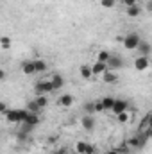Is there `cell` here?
Instances as JSON below:
<instances>
[{"label":"cell","instance_id":"cell-35","mask_svg":"<svg viewBox=\"0 0 152 154\" xmlns=\"http://www.w3.org/2000/svg\"><path fill=\"white\" fill-rule=\"evenodd\" d=\"M7 109H9V106H7V104H5L4 100H0V115H4V113H5Z\"/></svg>","mask_w":152,"mask_h":154},{"label":"cell","instance_id":"cell-22","mask_svg":"<svg viewBox=\"0 0 152 154\" xmlns=\"http://www.w3.org/2000/svg\"><path fill=\"white\" fill-rule=\"evenodd\" d=\"M11 45H13V41H11L9 36H2V38H0V48H2V50H9Z\"/></svg>","mask_w":152,"mask_h":154},{"label":"cell","instance_id":"cell-15","mask_svg":"<svg viewBox=\"0 0 152 154\" xmlns=\"http://www.w3.org/2000/svg\"><path fill=\"white\" fill-rule=\"evenodd\" d=\"M102 81H104L106 84H113V82L118 81V74L113 72V70H106V72L102 74Z\"/></svg>","mask_w":152,"mask_h":154},{"label":"cell","instance_id":"cell-29","mask_svg":"<svg viewBox=\"0 0 152 154\" xmlns=\"http://www.w3.org/2000/svg\"><path fill=\"white\" fill-rule=\"evenodd\" d=\"M116 118H118V122H120V124H125V122H129V118H131V116H129L127 111H123V113H118Z\"/></svg>","mask_w":152,"mask_h":154},{"label":"cell","instance_id":"cell-5","mask_svg":"<svg viewBox=\"0 0 152 154\" xmlns=\"http://www.w3.org/2000/svg\"><path fill=\"white\" fill-rule=\"evenodd\" d=\"M81 125L86 129V131H95V127H97V120H95V115H84L81 118Z\"/></svg>","mask_w":152,"mask_h":154},{"label":"cell","instance_id":"cell-18","mask_svg":"<svg viewBox=\"0 0 152 154\" xmlns=\"http://www.w3.org/2000/svg\"><path fill=\"white\" fill-rule=\"evenodd\" d=\"M22 72H23L25 75H34V65H32L31 59H27V61L22 63Z\"/></svg>","mask_w":152,"mask_h":154},{"label":"cell","instance_id":"cell-20","mask_svg":"<svg viewBox=\"0 0 152 154\" xmlns=\"http://www.w3.org/2000/svg\"><path fill=\"white\" fill-rule=\"evenodd\" d=\"M34 100H36V104H38L39 109H43V108L48 106V97H47V95H36Z\"/></svg>","mask_w":152,"mask_h":154},{"label":"cell","instance_id":"cell-9","mask_svg":"<svg viewBox=\"0 0 152 154\" xmlns=\"http://www.w3.org/2000/svg\"><path fill=\"white\" fill-rule=\"evenodd\" d=\"M136 50H138V56H150V52H152V45L149 43V41H140L138 43V47H136Z\"/></svg>","mask_w":152,"mask_h":154},{"label":"cell","instance_id":"cell-4","mask_svg":"<svg viewBox=\"0 0 152 154\" xmlns=\"http://www.w3.org/2000/svg\"><path fill=\"white\" fill-rule=\"evenodd\" d=\"M123 59L120 57V56H114V54H111L109 56V59L106 61V66H108V70H113V72H116V70H120V68H123Z\"/></svg>","mask_w":152,"mask_h":154},{"label":"cell","instance_id":"cell-26","mask_svg":"<svg viewBox=\"0 0 152 154\" xmlns=\"http://www.w3.org/2000/svg\"><path fill=\"white\" fill-rule=\"evenodd\" d=\"M114 149H116V152H118V154H127V152H131V147H129V145H127L125 142L118 143V145H116Z\"/></svg>","mask_w":152,"mask_h":154},{"label":"cell","instance_id":"cell-2","mask_svg":"<svg viewBox=\"0 0 152 154\" xmlns=\"http://www.w3.org/2000/svg\"><path fill=\"white\" fill-rule=\"evenodd\" d=\"M52 91H56V90H54V86L48 79H41L34 84V93L36 95H47V93H52Z\"/></svg>","mask_w":152,"mask_h":154},{"label":"cell","instance_id":"cell-21","mask_svg":"<svg viewBox=\"0 0 152 154\" xmlns=\"http://www.w3.org/2000/svg\"><path fill=\"white\" fill-rule=\"evenodd\" d=\"M109 56H111L109 50H104V48H102V50H99V54H97V61H99V63H106V61L109 59Z\"/></svg>","mask_w":152,"mask_h":154},{"label":"cell","instance_id":"cell-10","mask_svg":"<svg viewBox=\"0 0 152 154\" xmlns=\"http://www.w3.org/2000/svg\"><path fill=\"white\" fill-rule=\"evenodd\" d=\"M48 81L52 82V86H54V90H61V88L65 86V77H63V75H59V74H52Z\"/></svg>","mask_w":152,"mask_h":154},{"label":"cell","instance_id":"cell-36","mask_svg":"<svg viewBox=\"0 0 152 154\" xmlns=\"http://www.w3.org/2000/svg\"><path fill=\"white\" fill-rule=\"evenodd\" d=\"M97 151V147L95 145H91V143H88V149H86V154H95Z\"/></svg>","mask_w":152,"mask_h":154},{"label":"cell","instance_id":"cell-16","mask_svg":"<svg viewBox=\"0 0 152 154\" xmlns=\"http://www.w3.org/2000/svg\"><path fill=\"white\" fill-rule=\"evenodd\" d=\"M152 127V115L150 113H147V115L141 118V122H140V125H138V133H141V131H145V129H149Z\"/></svg>","mask_w":152,"mask_h":154},{"label":"cell","instance_id":"cell-37","mask_svg":"<svg viewBox=\"0 0 152 154\" xmlns=\"http://www.w3.org/2000/svg\"><path fill=\"white\" fill-rule=\"evenodd\" d=\"M47 142H48V143H56V142H57V136H48Z\"/></svg>","mask_w":152,"mask_h":154},{"label":"cell","instance_id":"cell-30","mask_svg":"<svg viewBox=\"0 0 152 154\" xmlns=\"http://www.w3.org/2000/svg\"><path fill=\"white\" fill-rule=\"evenodd\" d=\"M114 4H116V0H100V5H102V7H106V9L114 7Z\"/></svg>","mask_w":152,"mask_h":154},{"label":"cell","instance_id":"cell-38","mask_svg":"<svg viewBox=\"0 0 152 154\" xmlns=\"http://www.w3.org/2000/svg\"><path fill=\"white\" fill-rule=\"evenodd\" d=\"M5 72H4V70H2V68H0V82H2V81H5Z\"/></svg>","mask_w":152,"mask_h":154},{"label":"cell","instance_id":"cell-31","mask_svg":"<svg viewBox=\"0 0 152 154\" xmlns=\"http://www.w3.org/2000/svg\"><path fill=\"white\" fill-rule=\"evenodd\" d=\"M34 129H36V127H32V125H27V124H22V129H20V131H23V133H29V134H31V133H32Z\"/></svg>","mask_w":152,"mask_h":154},{"label":"cell","instance_id":"cell-33","mask_svg":"<svg viewBox=\"0 0 152 154\" xmlns=\"http://www.w3.org/2000/svg\"><path fill=\"white\" fill-rule=\"evenodd\" d=\"M120 4H122V5H125V7H131V5L138 4V0H120Z\"/></svg>","mask_w":152,"mask_h":154},{"label":"cell","instance_id":"cell-13","mask_svg":"<svg viewBox=\"0 0 152 154\" xmlns=\"http://www.w3.org/2000/svg\"><path fill=\"white\" fill-rule=\"evenodd\" d=\"M90 68H91V74H93L95 77H97V75H102V74H104V72L108 70L106 63H99V61H95V63H93V65H91Z\"/></svg>","mask_w":152,"mask_h":154},{"label":"cell","instance_id":"cell-27","mask_svg":"<svg viewBox=\"0 0 152 154\" xmlns=\"http://www.w3.org/2000/svg\"><path fill=\"white\" fill-rule=\"evenodd\" d=\"M82 109L86 111V115H95V102H86Z\"/></svg>","mask_w":152,"mask_h":154},{"label":"cell","instance_id":"cell-24","mask_svg":"<svg viewBox=\"0 0 152 154\" xmlns=\"http://www.w3.org/2000/svg\"><path fill=\"white\" fill-rule=\"evenodd\" d=\"M25 109H27V111H31V113H39V111H41V109L38 108V104H36V100H34V99L27 102V106H25Z\"/></svg>","mask_w":152,"mask_h":154},{"label":"cell","instance_id":"cell-34","mask_svg":"<svg viewBox=\"0 0 152 154\" xmlns=\"http://www.w3.org/2000/svg\"><path fill=\"white\" fill-rule=\"evenodd\" d=\"M52 154H68V149L66 147H57V149H54Z\"/></svg>","mask_w":152,"mask_h":154},{"label":"cell","instance_id":"cell-39","mask_svg":"<svg viewBox=\"0 0 152 154\" xmlns=\"http://www.w3.org/2000/svg\"><path fill=\"white\" fill-rule=\"evenodd\" d=\"M104 154H118V152H116V149H114V147H113V149H109L108 152H104Z\"/></svg>","mask_w":152,"mask_h":154},{"label":"cell","instance_id":"cell-8","mask_svg":"<svg viewBox=\"0 0 152 154\" xmlns=\"http://www.w3.org/2000/svg\"><path fill=\"white\" fill-rule=\"evenodd\" d=\"M4 116H5V120H7L9 124H20V109L9 108V109L4 113Z\"/></svg>","mask_w":152,"mask_h":154},{"label":"cell","instance_id":"cell-23","mask_svg":"<svg viewBox=\"0 0 152 154\" xmlns=\"http://www.w3.org/2000/svg\"><path fill=\"white\" fill-rule=\"evenodd\" d=\"M100 102H102V106H104V111H111L114 99H113V97H104V99H102Z\"/></svg>","mask_w":152,"mask_h":154},{"label":"cell","instance_id":"cell-19","mask_svg":"<svg viewBox=\"0 0 152 154\" xmlns=\"http://www.w3.org/2000/svg\"><path fill=\"white\" fill-rule=\"evenodd\" d=\"M79 74H81V77L82 79H91L93 77V74H91V68L88 66V65H81V68H79Z\"/></svg>","mask_w":152,"mask_h":154},{"label":"cell","instance_id":"cell-14","mask_svg":"<svg viewBox=\"0 0 152 154\" xmlns=\"http://www.w3.org/2000/svg\"><path fill=\"white\" fill-rule=\"evenodd\" d=\"M57 104H59L61 108H70V106H74V97H72L70 93H65V95L59 97Z\"/></svg>","mask_w":152,"mask_h":154},{"label":"cell","instance_id":"cell-6","mask_svg":"<svg viewBox=\"0 0 152 154\" xmlns=\"http://www.w3.org/2000/svg\"><path fill=\"white\" fill-rule=\"evenodd\" d=\"M149 66H150V59H149L147 56H138V57L134 59V68H136L138 72H145Z\"/></svg>","mask_w":152,"mask_h":154},{"label":"cell","instance_id":"cell-12","mask_svg":"<svg viewBox=\"0 0 152 154\" xmlns=\"http://www.w3.org/2000/svg\"><path fill=\"white\" fill-rule=\"evenodd\" d=\"M32 65H34V74H43L48 70V63L45 59H34Z\"/></svg>","mask_w":152,"mask_h":154},{"label":"cell","instance_id":"cell-17","mask_svg":"<svg viewBox=\"0 0 152 154\" xmlns=\"http://www.w3.org/2000/svg\"><path fill=\"white\" fill-rule=\"evenodd\" d=\"M125 13H127L129 18H138V16L141 14V5L134 4V5H131V7H125Z\"/></svg>","mask_w":152,"mask_h":154},{"label":"cell","instance_id":"cell-1","mask_svg":"<svg viewBox=\"0 0 152 154\" xmlns=\"http://www.w3.org/2000/svg\"><path fill=\"white\" fill-rule=\"evenodd\" d=\"M125 143L131 147V151H143V149L147 147V143H149V138H147L143 133H136V134L131 136Z\"/></svg>","mask_w":152,"mask_h":154},{"label":"cell","instance_id":"cell-40","mask_svg":"<svg viewBox=\"0 0 152 154\" xmlns=\"http://www.w3.org/2000/svg\"><path fill=\"white\" fill-rule=\"evenodd\" d=\"M127 154H136V152H134V151H131V152H127Z\"/></svg>","mask_w":152,"mask_h":154},{"label":"cell","instance_id":"cell-25","mask_svg":"<svg viewBox=\"0 0 152 154\" xmlns=\"http://www.w3.org/2000/svg\"><path fill=\"white\" fill-rule=\"evenodd\" d=\"M86 149H88V142H77L75 143V152L77 154H86Z\"/></svg>","mask_w":152,"mask_h":154},{"label":"cell","instance_id":"cell-28","mask_svg":"<svg viewBox=\"0 0 152 154\" xmlns=\"http://www.w3.org/2000/svg\"><path fill=\"white\" fill-rule=\"evenodd\" d=\"M16 140H18V143H25V142L29 140V133H23V131H20V133L16 134Z\"/></svg>","mask_w":152,"mask_h":154},{"label":"cell","instance_id":"cell-7","mask_svg":"<svg viewBox=\"0 0 152 154\" xmlns=\"http://www.w3.org/2000/svg\"><path fill=\"white\" fill-rule=\"evenodd\" d=\"M127 109H129V102H127V100H123V99H114L113 108H111V111H113L114 115L123 113V111H127Z\"/></svg>","mask_w":152,"mask_h":154},{"label":"cell","instance_id":"cell-11","mask_svg":"<svg viewBox=\"0 0 152 154\" xmlns=\"http://www.w3.org/2000/svg\"><path fill=\"white\" fill-rule=\"evenodd\" d=\"M39 122H41V118H39V113H31L29 111V115H27V118L22 122V124H27V125H32V127H38Z\"/></svg>","mask_w":152,"mask_h":154},{"label":"cell","instance_id":"cell-32","mask_svg":"<svg viewBox=\"0 0 152 154\" xmlns=\"http://www.w3.org/2000/svg\"><path fill=\"white\" fill-rule=\"evenodd\" d=\"M102 111H104L102 102H100V100H95V113H102Z\"/></svg>","mask_w":152,"mask_h":154},{"label":"cell","instance_id":"cell-3","mask_svg":"<svg viewBox=\"0 0 152 154\" xmlns=\"http://www.w3.org/2000/svg\"><path fill=\"white\" fill-rule=\"evenodd\" d=\"M140 41H141V36L138 32H129L123 38V48L125 50H136V47H138Z\"/></svg>","mask_w":152,"mask_h":154}]
</instances>
